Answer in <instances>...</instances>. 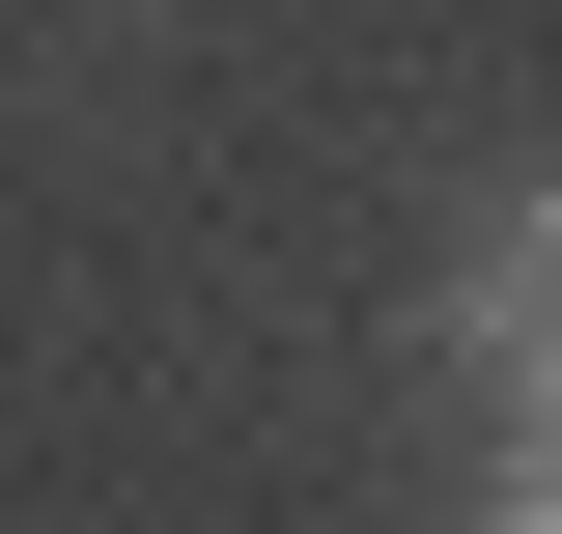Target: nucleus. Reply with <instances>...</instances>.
Returning <instances> with one entry per match:
<instances>
[{"label": "nucleus", "instance_id": "obj_2", "mask_svg": "<svg viewBox=\"0 0 562 534\" xmlns=\"http://www.w3.org/2000/svg\"><path fill=\"white\" fill-rule=\"evenodd\" d=\"M479 534H562V422H535V450H506V478H479Z\"/></svg>", "mask_w": 562, "mask_h": 534}, {"label": "nucleus", "instance_id": "obj_1", "mask_svg": "<svg viewBox=\"0 0 562 534\" xmlns=\"http://www.w3.org/2000/svg\"><path fill=\"white\" fill-rule=\"evenodd\" d=\"M450 366H479L506 422H562V198H506L479 254H450Z\"/></svg>", "mask_w": 562, "mask_h": 534}]
</instances>
